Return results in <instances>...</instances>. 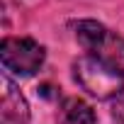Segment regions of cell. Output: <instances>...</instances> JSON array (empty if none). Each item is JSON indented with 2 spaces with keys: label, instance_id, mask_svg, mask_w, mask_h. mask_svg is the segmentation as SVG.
I'll return each instance as SVG.
<instances>
[{
  "label": "cell",
  "instance_id": "obj_4",
  "mask_svg": "<svg viewBox=\"0 0 124 124\" xmlns=\"http://www.w3.org/2000/svg\"><path fill=\"white\" fill-rule=\"evenodd\" d=\"M0 85H3V97H0V119H3V124H27L29 105L22 97V93L17 90V85L8 76H3Z\"/></svg>",
  "mask_w": 124,
  "mask_h": 124
},
{
  "label": "cell",
  "instance_id": "obj_2",
  "mask_svg": "<svg viewBox=\"0 0 124 124\" xmlns=\"http://www.w3.org/2000/svg\"><path fill=\"white\" fill-rule=\"evenodd\" d=\"M73 76L83 90H88L97 100H109L124 93V80L117 71L105 66L93 56H80L73 63Z\"/></svg>",
  "mask_w": 124,
  "mask_h": 124
},
{
  "label": "cell",
  "instance_id": "obj_6",
  "mask_svg": "<svg viewBox=\"0 0 124 124\" xmlns=\"http://www.w3.org/2000/svg\"><path fill=\"white\" fill-rule=\"evenodd\" d=\"M112 114H114V117L124 124V93L114 97V102H112Z\"/></svg>",
  "mask_w": 124,
  "mask_h": 124
},
{
  "label": "cell",
  "instance_id": "obj_1",
  "mask_svg": "<svg viewBox=\"0 0 124 124\" xmlns=\"http://www.w3.org/2000/svg\"><path fill=\"white\" fill-rule=\"evenodd\" d=\"M73 29H76V39L88 51V56L102 61L105 66L124 76V39L119 34L109 32L95 20H80L73 24Z\"/></svg>",
  "mask_w": 124,
  "mask_h": 124
},
{
  "label": "cell",
  "instance_id": "obj_5",
  "mask_svg": "<svg viewBox=\"0 0 124 124\" xmlns=\"http://www.w3.org/2000/svg\"><path fill=\"white\" fill-rule=\"evenodd\" d=\"M61 114L68 124H97L95 109L80 97H66L61 105Z\"/></svg>",
  "mask_w": 124,
  "mask_h": 124
},
{
  "label": "cell",
  "instance_id": "obj_3",
  "mask_svg": "<svg viewBox=\"0 0 124 124\" xmlns=\"http://www.w3.org/2000/svg\"><path fill=\"white\" fill-rule=\"evenodd\" d=\"M44 46L29 37H5L0 44L3 66L20 76H34L44 63Z\"/></svg>",
  "mask_w": 124,
  "mask_h": 124
}]
</instances>
